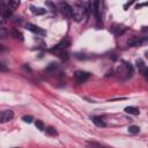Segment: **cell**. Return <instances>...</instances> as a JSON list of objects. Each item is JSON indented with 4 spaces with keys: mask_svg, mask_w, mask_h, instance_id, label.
<instances>
[{
    "mask_svg": "<svg viewBox=\"0 0 148 148\" xmlns=\"http://www.w3.org/2000/svg\"><path fill=\"white\" fill-rule=\"evenodd\" d=\"M125 112H126V113H130V114H134V116H136V114L140 113L139 109H136V108H134V106H126V108H125Z\"/></svg>",
    "mask_w": 148,
    "mask_h": 148,
    "instance_id": "cell-12",
    "label": "cell"
},
{
    "mask_svg": "<svg viewBox=\"0 0 148 148\" xmlns=\"http://www.w3.org/2000/svg\"><path fill=\"white\" fill-rule=\"evenodd\" d=\"M14 117V113L12 110H6L3 112L0 113V123H6V121H9L12 120Z\"/></svg>",
    "mask_w": 148,
    "mask_h": 148,
    "instance_id": "cell-8",
    "label": "cell"
},
{
    "mask_svg": "<svg viewBox=\"0 0 148 148\" xmlns=\"http://www.w3.org/2000/svg\"><path fill=\"white\" fill-rule=\"evenodd\" d=\"M90 77V74L88 72H83V71H76L74 73V80L77 83H83L86 82L88 79Z\"/></svg>",
    "mask_w": 148,
    "mask_h": 148,
    "instance_id": "cell-3",
    "label": "cell"
},
{
    "mask_svg": "<svg viewBox=\"0 0 148 148\" xmlns=\"http://www.w3.org/2000/svg\"><path fill=\"white\" fill-rule=\"evenodd\" d=\"M3 50H5V47L2 45H0V51H3Z\"/></svg>",
    "mask_w": 148,
    "mask_h": 148,
    "instance_id": "cell-25",
    "label": "cell"
},
{
    "mask_svg": "<svg viewBox=\"0 0 148 148\" xmlns=\"http://www.w3.org/2000/svg\"><path fill=\"white\" fill-rule=\"evenodd\" d=\"M126 30H127V28L124 27V25H121V24H114V25H112L111 29H110V31H111L112 34H114L116 36H120V35H123Z\"/></svg>",
    "mask_w": 148,
    "mask_h": 148,
    "instance_id": "cell-7",
    "label": "cell"
},
{
    "mask_svg": "<svg viewBox=\"0 0 148 148\" xmlns=\"http://www.w3.org/2000/svg\"><path fill=\"white\" fill-rule=\"evenodd\" d=\"M25 28L29 30V31H31V32H34V34H37V35H45V31L42 29V28H39L38 25H35V24H32V23H27L25 24Z\"/></svg>",
    "mask_w": 148,
    "mask_h": 148,
    "instance_id": "cell-6",
    "label": "cell"
},
{
    "mask_svg": "<svg viewBox=\"0 0 148 148\" xmlns=\"http://www.w3.org/2000/svg\"><path fill=\"white\" fill-rule=\"evenodd\" d=\"M58 8L60 9V12H61L66 17H72L71 6H69L67 2H59V3H58Z\"/></svg>",
    "mask_w": 148,
    "mask_h": 148,
    "instance_id": "cell-5",
    "label": "cell"
},
{
    "mask_svg": "<svg viewBox=\"0 0 148 148\" xmlns=\"http://www.w3.org/2000/svg\"><path fill=\"white\" fill-rule=\"evenodd\" d=\"M7 37H8V31H7L5 28L0 27V38H1V39H5V38H7Z\"/></svg>",
    "mask_w": 148,
    "mask_h": 148,
    "instance_id": "cell-19",
    "label": "cell"
},
{
    "mask_svg": "<svg viewBox=\"0 0 148 148\" xmlns=\"http://www.w3.org/2000/svg\"><path fill=\"white\" fill-rule=\"evenodd\" d=\"M91 120H92V123H94L96 126H98V127H104V126H105V123H104V120H103L101 117L94 116V117H91Z\"/></svg>",
    "mask_w": 148,
    "mask_h": 148,
    "instance_id": "cell-11",
    "label": "cell"
},
{
    "mask_svg": "<svg viewBox=\"0 0 148 148\" xmlns=\"http://www.w3.org/2000/svg\"><path fill=\"white\" fill-rule=\"evenodd\" d=\"M71 12H72V18L75 20L76 22H81L83 18H86L88 10H87L86 3L77 2L71 6Z\"/></svg>",
    "mask_w": 148,
    "mask_h": 148,
    "instance_id": "cell-2",
    "label": "cell"
},
{
    "mask_svg": "<svg viewBox=\"0 0 148 148\" xmlns=\"http://www.w3.org/2000/svg\"><path fill=\"white\" fill-rule=\"evenodd\" d=\"M132 3H133V2H127V3L124 6V9H127V7H128V6H131Z\"/></svg>",
    "mask_w": 148,
    "mask_h": 148,
    "instance_id": "cell-24",
    "label": "cell"
},
{
    "mask_svg": "<svg viewBox=\"0 0 148 148\" xmlns=\"http://www.w3.org/2000/svg\"><path fill=\"white\" fill-rule=\"evenodd\" d=\"M143 40H145V38H140V37L133 36V37H131V38L127 40V45H128V46H138V45L142 44Z\"/></svg>",
    "mask_w": 148,
    "mask_h": 148,
    "instance_id": "cell-9",
    "label": "cell"
},
{
    "mask_svg": "<svg viewBox=\"0 0 148 148\" xmlns=\"http://www.w3.org/2000/svg\"><path fill=\"white\" fill-rule=\"evenodd\" d=\"M8 68L6 67V65H3L2 62H0V72H7Z\"/></svg>",
    "mask_w": 148,
    "mask_h": 148,
    "instance_id": "cell-23",
    "label": "cell"
},
{
    "mask_svg": "<svg viewBox=\"0 0 148 148\" xmlns=\"http://www.w3.org/2000/svg\"><path fill=\"white\" fill-rule=\"evenodd\" d=\"M46 133H47L49 135H56V134H57V131H56V128H54V127L50 126V127H47V128H46Z\"/></svg>",
    "mask_w": 148,
    "mask_h": 148,
    "instance_id": "cell-21",
    "label": "cell"
},
{
    "mask_svg": "<svg viewBox=\"0 0 148 148\" xmlns=\"http://www.w3.org/2000/svg\"><path fill=\"white\" fill-rule=\"evenodd\" d=\"M128 132L131 134H136V133L140 132V127L139 126H135V125H132V126L128 127Z\"/></svg>",
    "mask_w": 148,
    "mask_h": 148,
    "instance_id": "cell-18",
    "label": "cell"
},
{
    "mask_svg": "<svg viewBox=\"0 0 148 148\" xmlns=\"http://www.w3.org/2000/svg\"><path fill=\"white\" fill-rule=\"evenodd\" d=\"M35 125H36V127H37L38 130H40V131H44V130H45L44 123H43L42 120H36V121H35Z\"/></svg>",
    "mask_w": 148,
    "mask_h": 148,
    "instance_id": "cell-20",
    "label": "cell"
},
{
    "mask_svg": "<svg viewBox=\"0 0 148 148\" xmlns=\"http://www.w3.org/2000/svg\"><path fill=\"white\" fill-rule=\"evenodd\" d=\"M69 43H71L69 39L66 38V39L61 40L59 44H57L56 46H53L50 50V52L59 56L61 60H67L68 59V46H69Z\"/></svg>",
    "mask_w": 148,
    "mask_h": 148,
    "instance_id": "cell-1",
    "label": "cell"
},
{
    "mask_svg": "<svg viewBox=\"0 0 148 148\" xmlns=\"http://www.w3.org/2000/svg\"><path fill=\"white\" fill-rule=\"evenodd\" d=\"M10 35L14 37V38H16V39H20V40H23V35L17 30V29H13L12 31H10Z\"/></svg>",
    "mask_w": 148,
    "mask_h": 148,
    "instance_id": "cell-14",
    "label": "cell"
},
{
    "mask_svg": "<svg viewBox=\"0 0 148 148\" xmlns=\"http://www.w3.org/2000/svg\"><path fill=\"white\" fill-rule=\"evenodd\" d=\"M30 10H31V13L35 14V15H43V14H45V9H43V8H37V7H34V6H30Z\"/></svg>",
    "mask_w": 148,
    "mask_h": 148,
    "instance_id": "cell-13",
    "label": "cell"
},
{
    "mask_svg": "<svg viewBox=\"0 0 148 148\" xmlns=\"http://www.w3.org/2000/svg\"><path fill=\"white\" fill-rule=\"evenodd\" d=\"M86 147L87 148H105V147H103L102 145H99V143H97L95 141H88L86 143Z\"/></svg>",
    "mask_w": 148,
    "mask_h": 148,
    "instance_id": "cell-15",
    "label": "cell"
},
{
    "mask_svg": "<svg viewBox=\"0 0 148 148\" xmlns=\"http://www.w3.org/2000/svg\"><path fill=\"white\" fill-rule=\"evenodd\" d=\"M18 6H20V1H18V0H10V1L8 2V7H9L10 9H16Z\"/></svg>",
    "mask_w": 148,
    "mask_h": 148,
    "instance_id": "cell-17",
    "label": "cell"
},
{
    "mask_svg": "<svg viewBox=\"0 0 148 148\" xmlns=\"http://www.w3.org/2000/svg\"><path fill=\"white\" fill-rule=\"evenodd\" d=\"M12 15V12L8 6H1L0 7V23H5L7 18H9Z\"/></svg>",
    "mask_w": 148,
    "mask_h": 148,
    "instance_id": "cell-4",
    "label": "cell"
},
{
    "mask_svg": "<svg viewBox=\"0 0 148 148\" xmlns=\"http://www.w3.org/2000/svg\"><path fill=\"white\" fill-rule=\"evenodd\" d=\"M136 67H138V69H139L140 73H142L143 75L147 74V67H146V65H145V62H143L142 59H138L136 60Z\"/></svg>",
    "mask_w": 148,
    "mask_h": 148,
    "instance_id": "cell-10",
    "label": "cell"
},
{
    "mask_svg": "<svg viewBox=\"0 0 148 148\" xmlns=\"http://www.w3.org/2000/svg\"><path fill=\"white\" fill-rule=\"evenodd\" d=\"M22 120L25 121V123H28V124H30V123H32L34 118H32V116H23L22 117Z\"/></svg>",
    "mask_w": 148,
    "mask_h": 148,
    "instance_id": "cell-22",
    "label": "cell"
},
{
    "mask_svg": "<svg viewBox=\"0 0 148 148\" xmlns=\"http://www.w3.org/2000/svg\"><path fill=\"white\" fill-rule=\"evenodd\" d=\"M57 68H58V65H57V64H54V62H51V64L45 68V71H44V72H45V73H53Z\"/></svg>",
    "mask_w": 148,
    "mask_h": 148,
    "instance_id": "cell-16",
    "label": "cell"
}]
</instances>
